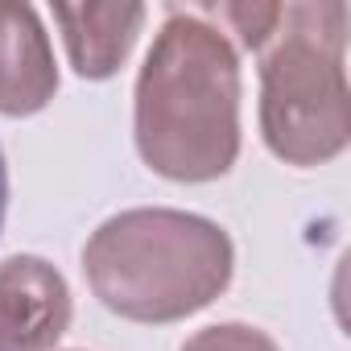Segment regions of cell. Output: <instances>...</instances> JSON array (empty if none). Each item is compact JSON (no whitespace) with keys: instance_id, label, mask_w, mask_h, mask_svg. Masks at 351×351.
Listing matches in <instances>:
<instances>
[{"instance_id":"obj_5","label":"cell","mask_w":351,"mask_h":351,"mask_svg":"<svg viewBox=\"0 0 351 351\" xmlns=\"http://www.w3.org/2000/svg\"><path fill=\"white\" fill-rule=\"evenodd\" d=\"M58 91L50 38L29 5H0V112H42Z\"/></svg>"},{"instance_id":"obj_2","label":"cell","mask_w":351,"mask_h":351,"mask_svg":"<svg viewBox=\"0 0 351 351\" xmlns=\"http://www.w3.org/2000/svg\"><path fill=\"white\" fill-rule=\"evenodd\" d=\"M232 265L236 252L219 223L169 207L120 211L83 248L95 298L132 322H178L211 306Z\"/></svg>"},{"instance_id":"obj_9","label":"cell","mask_w":351,"mask_h":351,"mask_svg":"<svg viewBox=\"0 0 351 351\" xmlns=\"http://www.w3.org/2000/svg\"><path fill=\"white\" fill-rule=\"evenodd\" d=\"M5 211H9V165L0 153V228H5Z\"/></svg>"},{"instance_id":"obj_3","label":"cell","mask_w":351,"mask_h":351,"mask_svg":"<svg viewBox=\"0 0 351 351\" xmlns=\"http://www.w3.org/2000/svg\"><path fill=\"white\" fill-rule=\"evenodd\" d=\"M343 42L347 5H281L261 62V128L289 165H322L347 149L351 91Z\"/></svg>"},{"instance_id":"obj_4","label":"cell","mask_w":351,"mask_h":351,"mask_svg":"<svg viewBox=\"0 0 351 351\" xmlns=\"http://www.w3.org/2000/svg\"><path fill=\"white\" fill-rule=\"evenodd\" d=\"M71 326V289L42 256L0 265V351H50Z\"/></svg>"},{"instance_id":"obj_6","label":"cell","mask_w":351,"mask_h":351,"mask_svg":"<svg viewBox=\"0 0 351 351\" xmlns=\"http://www.w3.org/2000/svg\"><path fill=\"white\" fill-rule=\"evenodd\" d=\"M71 66L83 79H108L124 66L145 25V5H54Z\"/></svg>"},{"instance_id":"obj_1","label":"cell","mask_w":351,"mask_h":351,"mask_svg":"<svg viewBox=\"0 0 351 351\" xmlns=\"http://www.w3.org/2000/svg\"><path fill=\"white\" fill-rule=\"evenodd\" d=\"M136 149L173 182H211L240 153V62L223 29L173 9L136 79Z\"/></svg>"},{"instance_id":"obj_8","label":"cell","mask_w":351,"mask_h":351,"mask_svg":"<svg viewBox=\"0 0 351 351\" xmlns=\"http://www.w3.org/2000/svg\"><path fill=\"white\" fill-rule=\"evenodd\" d=\"M182 351H277V343L256 330V326H244V322H219V326H207L199 330L195 339H186Z\"/></svg>"},{"instance_id":"obj_7","label":"cell","mask_w":351,"mask_h":351,"mask_svg":"<svg viewBox=\"0 0 351 351\" xmlns=\"http://www.w3.org/2000/svg\"><path fill=\"white\" fill-rule=\"evenodd\" d=\"M199 17H215V21H228L240 42L248 50H265L273 29H277V17H281V5H211V9H195Z\"/></svg>"}]
</instances>
